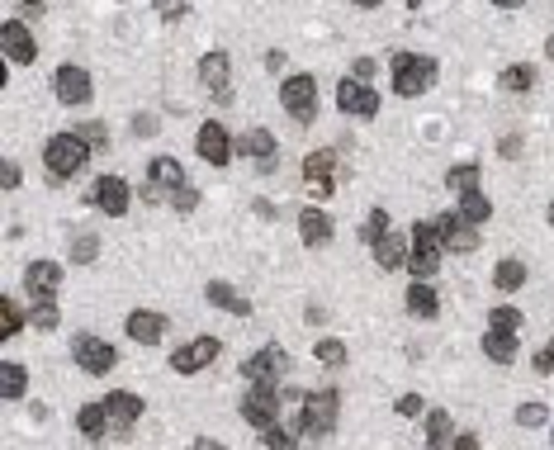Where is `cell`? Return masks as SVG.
Returning <instances> with one entry per match:
<instances>
[{
    "instance_id": "48",
    "label": "cell",
    "mask_w": 554,
    "mask_h": 450,
    "mask_svg": "<svg viewBox=\"0 0 554 450\" xmlns=\"http://www.w3.org/2000/svg\"><path fill=\"white\" fill-rule=\"evenodd\" d=\"M375 72H379L375 58H355V66H351V76L360 81V86H370V81H375Z\"/></svg>"
},
{
    "instance_id": "46",
    "label": "cell",
    "mask_w": 554,
    "mask_h": 450,
    "mask_svg": "<svg viewBox=\"0 0 554 450\" xmlns=\"http://www.w3.org/2000/svg\"><path fill=\"white\" fill-rule=\"evenodd\" d=\"M76 133H81L90 147H109V128H105V124H81Z\"/></svg>"
},
{
    "instance_id": "9",
    "label": "cell",
    "mask_w": 554,
    "mask_h": 450,
    "mask_svg": "<svg viewBox=\"0 0 554 450\" xmlns=\"http://www.w3.org/2000/svg\"><path fill=\"white\" fill-rule=\"evenodd\" d=\"M218 356H223V342H218V337H190L180 351H171V370L176 375H199L204 365H214Z\"/></svg>"
},
{
    "instance_id": "56",
    "label": "cell",
    "mask_w": 554,
    "mask_h": 450,
    "mask_svg": "<svg viewBox=\"0 0 554 450\" xmlns=\"http://www.w3.org/2000/svg\"><path fill=\"white\" fill-rule=\"evenodd\" d=\"M545 58H550V62H554V34H550V38H545Z\"/></svg>"
},
{
    "instance_id": "20",
    "label": "cell",
    "mask_w": 554,
    "mask_h": 450,
    "mask_svg": "<svg viewBox=\"0 0 554 450\" xmlns=\"http://www.w3.org/2000/svg\"><path fill=\"white\" fill-rule=\"evenodd\" d=\"M199 81H204V90L228 95V81H232V58H228L223 48H214V52H204V58H199Z\"/></svg>"
},
{
    "instance_id": "11",
    "label": "cell",
    "mask_w": 554,
    "mask_h": 450,
    "mask_svg": "<svg viewBox=\"0 0 554 450\" xmlns=\"http://www.w3.org/2000/svg\"><path fill=\"white\" fill-rule=\"evenodd\" d=\"M52 95H58L62 105H90V95H95V86H90V72L86 66H76V62H62L58 72H52Z\"/></svg>"
},
{
    "instance_id": "14",
    "label": "cell",
    "mask_w": 554,
    "mask_h": 450,
    "mask_svg": "<svg viewBox=\"0 0 554 450\" xmlns=\"http://www.w3.org/2000/svg\"><path fill=\"white\" fill-rule=\"evenodd\" d=\"M0 52H5V62L34 66V58H38V38L29 34V24H24V19H5V24H0Z\"/></svg>"
},
{
    "instance_id": "58",
    "label": "cell",
    "mask_w": 554,
    "mask_h": 450,
    "mask_svg": "<svg viewBox=\"0 0 554 450\" xmlns=\"http://www.w3.org/2000/svg\"><path fill=\"white\" fill-rule=\"evenodd\" d=\"M550 441H554V431H550Z\"/></svg>"
},
{
    "instance_id": "1",
    "label": "cell",
    "mask_w": 554,
    "mask_h": 450,
    "mask_svg": "<svg viewBox=\"0 0 554 450\" xmlns=\"http://www.w3.org/2000/svg\"><path fill=\"white\" fill-rule=\"evenodd\" d=\"M90 152H95V147L81 138L76 128H66V133H52V138H48V147H43V167H48L52 181H72L76 171H86Z\"/></svg>"
},
{
    "instance_id": "53",
    "label": "cell",
    "mask_w": 554,
    "mask_h": 450,
    "mask_svg": "<svg viewBox=\"0 0 554 450\" xmlns=\"http://www.w3.org/2000/svg\"><path fill=\"white\" fill-rule=\"evenodd\" d=\"M190 5H161V19H185Z\"/></svg>"
},
{
    "instance_id": "6",
    "label": "cell",
    "mask_w": 554,
    "mask_h": 450,
    "mask_svg": "<svg viewBox=\"0 0 554 450\" xmlns=\"http://www.w3.org/2000/svg\"><path fill=\"white\" fill-rule=\"evenodd\" d=\"M72 361L81 365V375H109L119 365V351L105 342V337H90V332H76L72 337Z\"/></svg>"
},
{
    "instance_id": "21",
    "label": "cell",
    "mask_w": 554,
    "mask_h": 450,
    "mask_svg": "<svg viewBox=\"0 0 554 450\" xmlns=\"http://www.w3.org/2000/svg\"><path fill=\"white\" fill-rule=\"evenodd\" d=\"M147 181H152V185H161V190H166V204H171L176 190H185V185H190V175H185V167H180L176 157H152Z\"/></svg>"
},
{
    "instance_id": "2",
    "label": "cell",
    "mask_w": 554,
    "mask_h": 450,
    "mask_svg": "<svg viewBox=\"0 0 554 450\" xmlns=\"http://www.w3.org/2000/svg\"><path fill=\"white\" fill-rule=\"evenodd\" d=\"M441 252H446V242H441V223L436 218H422V223H412V237H408V270L412 280H432L441 270Z\"/></svg>"
},
{
    "instance_id": "4",
    "label": "cell",
    "mask_w": 554,
    "mask_h": 450,
    "mask_svg": "<svg viewBox=\"0 0 554 450\" xmlns=\"http://www.w3.org/2000/svg\"><path fill=\"white\" fill-rule=\"evenodd\" d=\"M280 109L294 124H313L317 119V81L308 72H294V76H285V86H280Z\"/></svg>"
},
{
    "instance_id": "7",
    "label": "cell",
    "mask_w": 554,
    "mask_h": 450,
    "mask_svg": "<svg viewBox=\"0 0 554 450\" xmlns=\"http://www.w3.org/2000/svg\"><path fill=\"white\" fill-rule=\"evenodd\" d=\"M280 375H289V351L275 346V342H266L256 356L242 361V379H246V384H280Z\"/></svg>"
},
{
    "instance_id": "5",
    "label": "cell",
    "mask_w": 554,
    "mask_h": 450,
    "mask_svg": "<svg viewBox=\"0 0 554 450\" xmlns=\"http://www.w3.org/2000/svg\"><path fill=\"white\" fill-rule=\"evenodd\" d=\"M303 436H332V427H337V413H341V393L337 389H313L308 399H303Z\"/></svg>"
},
{
    "instance_id": "47",
    "label": "cell",
    "mask_w": 554,
    "mask_h": 450,
    "mask_svg": "<svg viewBox=\"0 0 554 450\" xmlns=\"http://www.w3.org/2000/svg\"><path fill=\"white\" fill-rule=\"evenodd\" d=\"M0 190H20V161H0Z\"/></svg>"
},
{
    "instance_id": "8",
    "label": "cell",
    "mask_w": 554,
    "mask_h": 450,
    "mask_svg": "<svg viewBox=\"0 0 554 450\" xmlns=\"http://www.w3.org/2000/svg\"><path fill=\"white\" fill-rule=\"evenodd\" d=\"M280 384H252V393L242 399V422L256 431H270L275 417H280Z\"/></svg>"
},
{
    "instance_id": "24",
    "label": "cell",
    "mask_w": 554,
    "mask_h": 450,
    "mask_svg": "<svg viewBox=\"0 0 554 450\" xmlns=\"http://www.w3.org/2000/svg\"><path fill=\"white\" fill-rule=\"evenodd\" d=\"M204 299H209L214 308H228V313H238V318H252V299H242V294L232 290L228 280H209V290H204Z\"/></svg>"
},
{
    "instance_id": "25",
    "label": "cell",
    "mask_w": 554,
    "mask_h": 450,
    "mask_svg": "<svg viewBox=\"0 0 554 450\" xmlns=\"http://www.w3.org/2000/svg\"><path fill=\"white\" fill-rule=\"evenodd\" d=\"M517 332H503V327H488V332H483V356L488 361H497V365H511L517 361Z\"/></svg>"
},
{
    "instance_id": "30",
    "label": "cell",
    "mask_w": 554,
    "mask_h": 450,
    "mask_svg": "<svg viewBox=\"0 0 554 450\" xmlns=\"http://www.w3.org/2000/svg\"><path fill=\"white\" fill-rule=\"evenodd\" d=\"M497 86H503L507 95H526V90L535 86V66H531V62H511V66H503Z\"/></svg>"
},
{
    "instance_id": "15",
    "label": "cell",
    "mask_w": 554,
    "mask_h": 450,
    "mask_svg": "<svg viewBox=\"0 0 554 450\" xmlns=\"http://www.w3.org/2000/svg\"><path fill=\"white\" fill-rule=\"evenodd\" d=\"M337 105L346 109V114H355V119H375L379 114V90L360 86L355 76H346V81H337Z\"/></svg>"
},
{
    "instance_id": "34",
    "label": "cell",
    "mask_w": 554,
    "mask_h": 450,
    "mask_svg": "<svg viewBox=\"0 0 554 450\" xmlns=\"http://www.w3.org/2000/svg\"><path fill=\"white\" fill-rule=\"evenodd\" d=\"M20 327H24V313H20V304H15L10 294H0V342L20 337Z\"/></svg>"
},
{
    "instance_id": "28",
    "label": "cell",
    "mask_w": 554,
    "mask_h": 450,
    "mask_svg": "<svg viewBox=\"0 0 554 450\" xmlns=\"http://www.w3.org/2000/svg\"><path fill=\"white\" fill-rule=\"evenodd\" d=\"M76 427H81V436H86V441H100V436L109 431V413H105V403H81Z\"/></svg>"
},
{
    "instance_id": "33",
    "label": "cell",
    "mask_w": 554,
    "mask_h": 450,
    "mask_svg": "<svg viewBox=\"0 0 554 450\" xmlns=\"http://www.w3.org/2000/svg\"><path fill=\"white\" fill-rule=\"evenodd\" d=\"M493 284L503 294H517L521 284H526V261H517V256H507V261H497V270H493Z\"/></svg>"
},
{
    "instance_id": "35",
    "label": "cell",
    "mask_w": 554,
    "mask_h": 450,
    "mask_svg": "<svg viewBox=\"0 0 554 450\" xmlns=\"http://www.w3.org/2000/svg\"><path fill=\"white\" fill-rule=\"evenodd\" d=\"M446 185L455 190V195H469V190H479V167H474V161H464V167H450V171H446Z\"/></svg>"
},
{
    "instance_id": "23",
    "label": "cell",
    "mask_w": 554,
    "mask_h": 450,
    "mask_svg": "<svg viewBox=\"0 0 554 450\" xmlns=\"http://www.w3.org/2000/svg\"><path fill=\"white\" fill-rule=\"evenodd\" d=\"M332 233H337V228H332V218L323 209H299V237L308 242V247H327Z\"/></svg>"
},
{
    "instance_id": "12",
    "label": "cell",
    "mask_w": 554,
    "mask_h": 450,
    "mask_svg": "<svg viewBox=\"0 0 554 450\" xmlns=\"http://www.w3.org/2000/svg\"><path fill=\"white\" fill-rule=\"evenodd\" d=\"M195 147H199V157L209 161V167H228L232 157H238V138L218 124V119H209V124H199L195 133Z\"/></svg>"
},
{
    "instance_id": "29",
    "label": "cell",
    "mask_w": 554,
    "mask_h": 450,
    "mask_svg": "<svg viewBox=\"0 0 554 450\" xmlns=\"http://www.w3.org/2000/svg\"><path fill=\"white\" fill-rule=\"evenodd\" d=\"M426 450H450V413L426 407Z\"/></svg>"
},
{
    "instance_id": "38",
    "label": "cell",
    "mask_w": 554,
    "mask_h": 450,
    "mask_svg": "<svg viewBox=\"0 0 554 450\" xmlns=\"http://www.w3.org/2000/svg\"><path fill=\"white\" fill-rule=\"evenodd\" d=\"M313 356L323 365H346V342H341V337H317Z\"/></svg>"
},
{
    "instance_id": "16",
    "label": "cell",
    "mask_w": 554,
    "mask_h": 450,
    "mask_svg": "<svg viewBox=\"0 0 554 450\" xmlns=\"http://www.w3.org/2000/svg\"><path fill=\"white\" fill-rule=\"evenodd\" d=\"M90 204L109 218H123L129 213V181H123V175H100L95 190H90Z\"/></svg>"
},
{
    "instance_id": "27",
    "label": "cell",
    "mask_w": 554,
    "mask_h": 450,
    "mask_svg": "<svg viewBox=\"0 0 554 450\" xmlns=\"http://www.w3.org/2000/svg\"><path fill=\"white\" fill-rule=\"evenodd\" d=\"M24 389H29V370H24L20 361H5V365H0V399H5V403H20Z\"/></svg>"
},
{
    "instance_id": "49",
    "label": "cell",
    "mask_w": 554,
    "mask_h": 450,
    "mask_svg": "<svg viewBox=\"0 0 554 450\" xmlns=\"http://www.w3.org/2000/svg\"><path fill=\"white\" fill-rule=\"evenodd\" d=\"M137 199H143V204H147V209H152V204H166V190L147 181V185H137Z\"/></svg>"
},
{
    "instance_id": "17",
    "label": "cell",
    "mask_w": 554,
    "mask_h": 450,
    "mask_svg": "<svg viewBox=\"0 0 554 450\" xmlns=\"http://www.w3.org/2000/svg\"><path fill=\"white\" fill-rule=\"evenodd\" d=\"M62 284V266L58 261H29V270H24V290H29L34 304H43V299L58 294Z\"/></svg>"
},
{
    "instance_id": "40",
    "label": "cell",
    "mask_w": 554,
    "mask_h": 450,
    "mask_svg": "<svg viewBox=\"0 0 554 450\" xmlns=\"http://www.w3.org/2000/svg\"><path fill=\"white\" fill-rule=\"evenodd\" d=\"M488 327H503V332H521L526 318H521V308H511V304H497L488 313Z\"/></svg>"
},
{
    "instance_id": "54",
    "label": "cell",
    "mask_w": 554,
    "mask_h": 450,
    "mask_svg": "<svg viewBox=\"0 0 554 450\" xmlns=\"http://www.w3.org/2000/svg\"><path fill=\"white\" fill-rule=\"evenodd\" d=\"M43 10H48V5H34V0H24V5H20V15H24V19H38Z\"/></svg>"
},
{
    "instance_id": "41",
    "label": "cell",
    "mask_w": 554,
    "mask_h": 450,
    "mask_svg": "<svg viewBox=\"0 0 554 450\" xmlns=\"http://www.w3.org/2000/svg\"><path fill=\"white\" fill-rule=\"evenodd\" d=\"M545 417H550L545 403H521L517 407V427H545Z\"/></svg>"
},
{
    "instance_id": "50",
    "label": "cell",
    "mask_w": 554,
    "mask_h": 450,
    "mask_svg": "<svg viewBox=\"0 0 554 450\" xmlns=\"http://www.w3.org/2000/svg\"><path fill=\"white\" fill-rule=\"evenodd\" d=\"M133 133H137V138H152V133H157V114H137L133 119Z\"/></svg>"
},
{
    "instance_id": "51",
    "label": "cell",
    "mask_w": 554,
    "mask_h": 450,
    "mask_svg": "<svg viewBox=\"0 0 554 450\" xmlns=\"http://www.w3.org/2000/svg\"><path fill=\"white\" fill-rule=\"evenodd\" d=\"M497 152H503L507 161H517V157H521V138H517V133H507V138L497 143Z\"/></svg>"
},
{
    "instance_id": "31",
    "label": "cell",
    "mask_w": 554,
    "mask_h": 450,
    "mask_svg": "<svg viewBox=\"0 0 554 450\" xmlns=\"http://www.w3.org/2000/svg\"><path fill=\"white\" fill-rule=\"evenodd\" d=\"M375 261L384 266V270H403L408 266V237H398V233H389L375 247Z\"/></svg>"
},
{
    "instance_id": "19",
    "label": "cell",
    "mask_w": 554,
    "mask_h": 450,
    "mask_svg": "<svg viewBox=\"0 0 554 450\" xmlns=\"http://www.w3.org/2000/svg\"><path fill=\"white\" fill-rule=\"evenodd\" d=\"M441 242H446V252H474L479 247V228L464 223L460 213H441Z\"/></svg>"
},
{
    "instance_id": "32",
    "label": "cell",
    "mask_w": 554,
    "mask_h": 450,
    "mask_svg": "<svg viewBox=\"0 0 554 450\" xmlns=\"http://www.w3.org/2000/svg\"><path fill=\"white\" fill-rule=\"evenodd\" d=\"M460 218H464V223H488V218H493V199L488 195H483V190H469V195H460Z\"/></svg>"
},
{
    "instance_id": "10",
    "label": "cell",
    "mask_w": 554,
    "mask_h": 450,
    "mask_svg": "<svg viewBox=\"0 0 554 450\" xmlns=\"http://www.w3.org/2000/svg\"><path fill=\"white\" fill-rule=\"evenodd\" d=\"M100 403H105V413H109V436H129L133 422L147 413V403L137 399V393H129V389H109Z\"/></svg>"
},
{
    "instance_id": "52",
    "label": "cell",
    "mask_w": 554,
    "mask_h": 450,
    "mask_svg": "<svg viewBox=\"0 0 554 450\" xmlns=\"http://www.w3.org/2000/svg\"><path fill=\"white\" fill-rule=\"evenodd\" d=\"M455 450H483V446H479L474 431H460V436H455Z\"/></svg>"
},
{
    "instance_id": "36",
    "label": "cell",
    "mask_w": 554,
    "mask_h": 450,
    "mask_svg": "<svg viewBox=\"0 0 554 450\" xmlns=\"http://www.w3.org/2000/svg\"><path fill=\"white\" fill-rule=\"evenodd\" d=\"M29 322L38 327V332H58V322H62L58 299H43V304H34V308H29Z\"/></svg>"
},
{
    "instance_id": "22",
    "label": "cell",
    "mask_w": 554,
    "mask_h": 450,
    "mask_svg": "<svg viewBox=\"0 0 554 450\" xmlns=\"http://www.w3.org/2000/svg\"><path fill=\"white\" fill-rule=\"evenodd\" d=\"M238 152L242 157H252V161H261V167H275V133L270 128H246L242 138H238Z\"/></svg>"
},
{
    "instance_id": "37",
    "label": "cell",
    "mask_w": 554,
    "mask_h": 450,
    "mask_svg": "<svg viewBox=\"0 0 554 450\" xmlns=\"http://www.w3.org/2000/svg\"><path fill=\"white\" fill-rule=\"evenodd\" d=\"M360 237L370 242V247H379L384 237H389V209H370L365 218V228H360Z\"/></svg>"
},
{
    "instance_id": "42",
    "label": "cell",
    "mask_w": 554,
    "mask_h": 450,
    "mask_svg": "<svg viewBox=\"0 0 554 450\" xmlns=\"http://www.w3.org/2000/svg\"><path fill=\"white\" fill-rule=\"evenodd\" d=\"M266 436V450H299V436L289 431V427H270V431H261Z\"/></svg>"
},
{
    "instance_id": "26",
    "label": "cell",
    "mask_w": 554,
    "mask_h": 450,
    "mask_svg": "<svg viewBox=\"0 0 554 450\" xmlns=\"http://www.w3.org/2000/svg\"><path fill=\"white\" fill-rule=\"evenodd\" d=\"M403 299H408V313H412V318H436V313H441V294L432 290V284H422V280H412Z\"/></svg>"
},
{
    "instance_id": "44",
    "label": "cell",
    "mask_w": 554,
    "mask_h": 450,
    "mask_svg": "<svg viewBox=\"0 0 554 450\" xmlns=\"http://www.w3.org/2000/svg\"><path fill=\"white\" fill-rule=\"evenodd\" d=\"M394 413H398V417H426V403H422V393H403V399L394 403Z\"/></svg>"
},
{
    "instance_id": "13",
    "label": "cell",
    "mask_w": 554,
    "mask_h": 450,
    "mask_svg": "<svg viewBox=\"0 0 554 450\" xmlns=\"http://www.w3.org/2000/svg\"><path fill=\"white\" fill-rule=\"evenodd\" d=\"M303 181H308L313 199L337 195V152H332V147H317V152L303 157Z\"/></svg>"
},
{
    "instance_id": "43",
    "label": "cell",
    "mask_w": 554,
    "mask_h": 450,
    "mask_svg": "<svg viewBox=\"0 0 554 450\" xmlns=\"http://www.w3.org/2000/svg\"><path fill=\"white\" fill-rule=\"evenodd\" d=\"M171 209H176V213H195V209H199V190H195V185L176 190V195H171Z\"/></svg>"
},
{
    "instance_id": "3",
    "label": "cell",
    "mask_w": 554,
    "mask_h": 450,
    "mask_svg": "<svg viewBox=\"0 0 554 450\" xmlns=\"http://www.w3.org/2000/svg\"><path fill=\"white\" fill-rule=\"evenodd\" d=\"M389 72H394V90L403 95V100H417V95H426L436 86V58H426V52H394V62H389Z\"/></svg>"
},
{
    "instance_id": "45",
    "label": "cell",
    "mask_w": 554,
    "mask_h": 450,
    "mask_svg": "<svg viewBox=\"0 0 554 450\" xmlns=\"http://www.w3.org/2000/svg\"><path fill=\"white\" fill-rule=\"evenodd\" d=\"M531 370H535V375H554V342H545V346H540V351H535Z\"/></svg>"
},
{
    "instance_id": "55",
    "label": "cell",
    "mask_w": 554,
    "mask_h": 450,
    "mask_svg": "<svg viewBox=\"0 0 554 450\" xmlns=\"http://www.w3.org/2000/svg\"><path fill=\"white\" fill-rule=\"evenodd\" d=\"M195 450H223V441H214V436H195Z\"/></svg>"
},
{
    "instance_id": "18",
    "label": "cell",
    "mask_w": 554,
    "mask_h": 450,
    "mask_svg": "<svg viewBox=\"0 0 554 450\" xmlns=\"http://www.w3.org/2000/svg\"><path fill=\"white\" fill-rule=\"evenodd\" d=\"M123 332H129L137 346H157L166 337V318H161V313H152V308H133L129 322H123Z\"/></svg>"
},
{
    "instance_id": "39",
    "label": "cell",
    "mask_w": 554,
    "mask_h": 450,
    "mask_svg": "<svg viewBox=\"0 0 554 450\" xmlns=\"http://www.w3.org/2000/svg\"><path fill=\"white\" fill-rule=\"evenodd\" d=\"M95 256H100V237H95V233H76L72 237V261L76 266H90Z\"/></svg>"
},
{
    "instance_id": "57",
    "label": "cell",
    "mask_w": 554,
    "mask_h": 450,
    "mask_svg": "<svg viewBox=\"0 0 554 450\" xmlns=\"http://www.w3.org/2000/svg\"><path fill=\"white\" fill-rule=\"evenodd\" d=\"M550 223H554V204H550Z\"/></svg>"
}]
</instances>
